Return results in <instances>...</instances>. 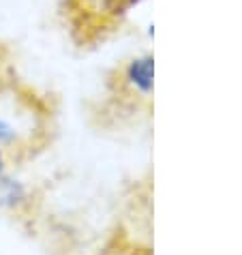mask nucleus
Masks as SVG:
<instances>
[{
	"label": "nucleus",
	"instance_id": "1",
	"mask_svg": "<svg viewBox=\"0 0 242 255\" xmlns=\"http://www.w3.org/2000/svg\"><path fill=\"white\" fill-rule=\"evenodd\" d=\"M28 191L19 180L9 178V176H0V210L17 208L19 204L26 202Z\"/></svg>",
	"mask_w": 242,
	"mask_h": 255
},
{
	"label": "nucleus",
	"instance_id": "2",
	"mask_svg": "<svg viewBox=\"0 0 242 255\" xmlns=\"http://www.w3.org/2000/svg\"><path fill=\"white\" fill-rule=\"evenodd\" d=\"M152 75H154V65L150 56L137 58L131 62L129 67V80L133 82L135 88H139L141 93H150L152 90Z\"/></svg>",
	"mask_w": 242,
	"mask_h": 255
},
{
	"label": "nucleus",
	"instance_id": "3",
	"mask_svg": "<svg viewBox=\"0 0 242 255\" xmlns=\"http://www.w3.org/2000/svg\"><path fill=\"white\" fill-rule=\"evenodd\" d=\"M6 169V157H4V148H0V176L4 174Z\"/></svg>",
	"mask_w": 242,
	"mask_h": 255
}]
</instances>
